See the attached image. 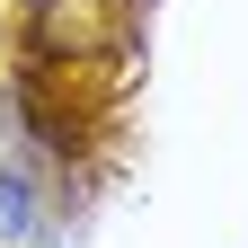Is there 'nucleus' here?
Returning <instances> with one entry per match:
<instances>
[{"label": "nucleus", "mask_w": 248, "mask_h": 248, "mask_svg": "<svg viewBox=\"0 0 248 248\" xmlns=\"http://www.w3.org/2000/svg\"><path fill=\"white\" fill-rule=\"evenodd\" d=\"M27 36L36 53H98L115 45V9L107 0H27Z\"/></svg>", "instance_id": "obj_1"}, {"label": "nucleus", "mask_w": 248, "mask_h": 248, "mask_svg": "<svg viewBox=\"0 0 248 248\" xmlns=\"http://www.w3.org/2000/svg\"><path fill=\"white\" fill-rule=\"evenodd\" d=\"M0 239H45V177L0 169Z\"/></svg>", "instance_id": "obj_2"}]
</instances>
